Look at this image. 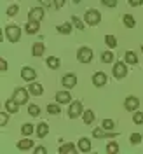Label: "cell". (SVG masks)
<instances>
[{"instance_id":"cell-38","label":"cell","mask_w":143,"mask_h":154,"mask_svg":"<svg viewBox=\"0 0 143 154\" xmlns=\"http://www.w3.org/2000/svg\"><path fill=\"white\" fill-rule=\"evenodd\" d=\"M101 4H103V5H106V7H110V9L117 7V0H101Z\"/></svg>"},{"instance_id":"cell-33","label":"cell","mask_w":143,"mask_h":154,"mask_svg":"<svg viewBox=\"0 0 143 154\" xmlns=\"http://www.w3.org/2000/svg\"><path fill=\"white\" fill-rule=\"evenodd\" d=\"M72 21H73V26L79 30H84V21L80 18H77V16H72Z\"/></svg>"},{"instance_id":"cell-27","label":"cell","mask_w":143,"mask_h":154,"mask_svg":"<svg viewBox=\"0 0 143 154\" xmlns=\"http://www.w3.org/2000/svg\"><path fill=\"white\" fill-rule=\"evenodd\" d=\"M124 25L127 28H134L136 26V21H134V18L131 14H124Z\"/></svg>"},{"instance_id":"cell-46","label":"cell","mask_w":143,"mask_h":154,"mask_svg":"<svg viewBox=\"0 0 143 154\" xmlns=\"http://www.w3.org/2000/svg\"><path fill=\"white\" fill-rule=\"evenodd\" d=\"M142 51H143V48H142Z\"/></svg>"},{"instance_id":"cell-1","label":"cell","mask_w":143,"mask_h":154,"mask_svg":"<svg viewBox=\"0 0 143 154\" xmlns=\"http://www.w3.org/2000/svg\"><path fill=\"white\" fill-rule=\"evenodd\" d=\"M84 21H86V25H89V26H96V25L101 21V14L96 9H89V11H86V14H84Z\"/></svg>"},{"instance_id":"cell-20","label":"cell","mask_w":143,"mask_h":154,"mask_svg":"<svg viewBox=\"0 0 143 154\" xmlns=\"http://www.w3.org/2000/svg\"><path fill=\"white\" fill-rule=\"evenodd\" d=\"M47 133H49V126L46 125V123H40V125L37 126V137L38 138H44Z\"/></svg>"},{"instance_id":"cell-25","label":"cell","mask_w":143,"mask_h":154,"mask_svg":"<svg viewBox=\"0 0 143 154\" xmlns=\"http://www.w3.org/2000/svg\"><path fill=\"white\" fill-rule=\"evenodd\" d=\"M59 105H61V103H58V102H56V103H49V105H47V112H49V114H54V116L59 114V112H61V107H59Z\"/></svg>"},{"instance_id":"cell-4","label":"cell","mask_w":143,"mask_h":154,"mask_svg":"<svg viewBox=\"0 0 143 154\" xmlns=\"http://www.w3.org/2000/svg\"><path fill=\"white\" fill-rule=\"evenodd\" d=\"M93 49L87 48V46H84V48L79 49V53H77V58H79V61L80 63H91L93 61Z\"/></svg>"},{"instance_id":"cell-31","label":"cell","mask_w":143,"mask_h":154,"mask_svg":"<svg viewBox=\"0 0 143 154\" xmlns=\"http://www.w3.org/2000/svg\"><path fill=\"white\" fill-rule=\"evenodd\" d=\"M105 135H106V130L103 126H101V128H96L94 131H93V137H94V138H103Z\"/></svg>"},{"instance_id":"cell-30","label":"cell","mask_w":143,"mask_h":154,"mask_svg":"<svg viewBox=\"0 0 143 154\" xmlns=\"http://www.w3.org/2000/svg\"><path fill=\"white\" fill-rule=\"evenodd\" d=\"M28 114L33 116V117H38V116H40V107L38 105H28Z\"/></svg>"},{"instance_id":"cell-21","label":"cell","mask_w":143,"mask_h":154,"mask_svg":"<svg viewBox=\"0 0 143 154\" xmlns=\"http://www.w3.org/2000/svg\"><path fill=\"white\" fill-rule=\"evenodd\" d=\"M46 63H47V67H49V68H52V70H58V68H59V58H56V56H49Z\"/></svg>"},{"instance_id":"cell-23","label":"cell","mask_w":143,"mask_h":154,"mask_svg":"<svg viewBox=\"0 0 143 154\" xmlns=\"http://www.w3.org/2000/svg\"><path fill=\"white\" fill-rule=\"evenodd\" d=\"M58 32L63 33V35H70V33H72V25H70V23H63V25L58 26Z\"/></svg>"},{"instance_id":"cell-40","label":"cell","mask_w":143,"mask_h":154,"mask_svg":"<svg viewBox=\"0 0 143 154\" xmlns=\"http://www.w3.org/2000/svg\"><path fill=\"white\" fill-rule=\"evenodd\" d=\"M65 4H67V0H52V5H54L56 9H61Z\"/></svg>"},{"instance_id":"cell-32","label":"cell","mask_w":143,"mask_h":154,"mask_svg":"<svg viewBox=\"0 0 143 154\" xmlns=\"http://www.w3.org/2000/svg\"><path fill=\"white\" fill-rule=\"evenodd\" d=\"M106 152L108 154H117L119 152V145L115 144V142H110V144L106 145Z\"/></svg>"},{"instance_id":"cell-14","label":"cell","mask_w":143,"mask_h":154,"mask_svg":"<svg viewBox=\"0 0 143 154\" xmlns=\"http://www.w3.org/2000/svg\"><path fill=\"white\" fill-rule=\"evenodd\" d=\"M28 91H30V95H33V96H40L42 93H44V88H42V84H38V82H30Z\"/></svg>"},{"instance_id":"cell-45","label":"cell","mask_w":143,"mask_h":154,"mask_svg":"<svg viewBox=\"0 0 143 154\" xmlns=\"http://www.w3.org/2000/svg\"><path fill=\"white\" fill-rule=\"evenodd\" d=\"M73 2H75V4H79V2H80V0H73Z\"/></svg>"},{"instance_id":"cell-8","label":"cell","mask_w":143,"mask_h":154,"mask_svg":"<svg viewBox=\"0 0 143 154\" xmlns=\"http://www.w3.org/2000/svg\"><path fill=\"white\" fill-rule=\"evenodd\" d=\"M37 77V72L33 70L31 67H23L21 68V79L23 81H28V82H33Z\"/></svg>"},{"instance_id":"cell-5","label":"cell","mask_w":143,"mask_h":154,"mask_svg":"<svg viewBox=\"0 0 143 154\" xmlns=\"http://www.w3.org/2000/svg\"><path fill=\"white\" fill-rule=\"evenodd\" d=\"M28 96H30L28 89H25V88H16V89H14V95H12V98L18 102L19 105H23V103H26V102H28Z\"/></svg>"},{"instance_id":"cell-44","label":"cell","mask_w":143,"mask_h":154,"mask_svg":"<svg viewBox=\"0 0 143 154\" xmlns=\"http://www.w3.org/2000/svg\"><path fill=\"white\" fill-rule=\"evenodd\" d=\"M38 2H40L44 7H51V0H38Z\"/></svg>"},{"instance_id":"cell-11","label":"cell","mask_w":143,"mask_h":154,"mask_svg":"<svg viewBox=\"0 0 143 154\" xmlns=\"http://www.w3.org/2000/svg\"><path fill=\"white\" fill-rule=\"evenodd\" d=\"M44 18V9L42 7H33L28 12V21H40Z\"/></svg>"},{"instance_id":"cell-24","label":"cell","mask_w":143,"mask_h":154,"mask_svg":"<svg viewBox=\"0 0 143 154\" xmlns=\"http://www.w3.org/2000/svg\"><path fill=\"white\" fill-rule=\"evenodd\" d=\"M82 119H84L86 125H93V121H94V112H93V110H86V112L82 114Z\"/></svg>"},{"instance_id":"cell-35","label":"cell","mask_w":143,"mask_h":154,"mask_svg":"<svg viewBox=\"0 0 143 154\" xmlns=\"http://www.w3.org/2000/svg\"><path fill=\"white\" fill-rule=\"evenodd\" d=\"M129 142H131L133 145L140 144V142H142V135H140V133H133L131 137H129Z\"/></svg>"},{"instance_id":"cell-17","label":"cell","mask_w":143,"mask_h":154,"mask_svg":"<svg viewBox=\"0 0 143 154\" xmlns=\"http://www.w3.org/2000/svg\"><path fill=\"white\" fill-rule=\"evenodd\" d=\"M79 151L80 152H89L91 151V140L89 138H80L79 140Z\"/></svg>"},{"instance_id":"cell-41","label":"cell","mask_w":143,"mask_h":154,"mask_svg":"<svg viewBox=\"0 0 143 154\" xmlns=\"http://www.w3.org/2000/svg\"><path fill=\"white\" fill-rule=\"evenodd\" d=\"M129 5H131V7H138V5H143V0H129Z\"/></svg>"},{"instance_id":"cell-2","label":"cell","mask_w":143,"mask_h":154,"mask_svg":"<svg viewBox=\"0 0 143 154\" xmlns=\"http://www.w3.org/2000/svg\"><path fill=\"white\" fill-rule=\"evenodd\" d=\"M5 37L9 42H18L19 37H21V28L16 26V25H9L5 26Z\"/></svg>"},{"instance_id":"cell-10","label":"cell","mask_w":143,"mask_h":154,"mask_svg":"<svg viewBox=\"0 0 143 154\" xmlns=\"http://www.w3.org/2000/svg\"><path fill=\"white\" fill-rule=\"evenodd\" d=\"M106 74L105 72H96V74H93V84H94L96 88H101L106 84Z\"/></svg>"},{"instance_id":"cell-6","label":"cell","mask_w":143,"mask_h":154,"mask_svg":"<svg viewBox=\"0 0 143 154\" xmlns=\"http://www.w3.org/2000/svg\"><path fill=\"white\" fill-rule=\"evenodd\" d=\"M127 75V63H122V61H119V63H115L114 65V77L115 79H124Z\"/></svg>"},{"instance_id":"cell-19","label":"cell","mask_w":143,"mask_h":154,"mask_svg":"<svg viewBox=\"0 0 143 154\" xmlns=\"http://www.w3.org/2000/svg\"><path fill=\"white\" fill-rule=\"evenodd\" d=\"M31 147H33V142H31L30 138H25V140L18 142V149L19 151H30Z\"/></svg>"},{"instance_id":"cell-7","label":"cell","mask_w":143,"mask_h":154,"mask_svg":"<svg viewBox=\"0 0 143 154\" xmlns=\"http://www.w3.org/2000/svg\"><path fill=\"white\" fill-rule=\"evenodd\" d=\"M61 84H63V88H67V89H72V88L77 84V75L75 74H65L63 75V79H61Z\"/></svg>"},{"instance_id":"cell-3","label":"cell","mask_w":143,"mask_h":154,"mask_svg":"<svg viewBox=\"0 0 143 154\" xmlns=\"http://www.w3.org/2000/svg\"><path fill=\"white\" fill-rule=\"evenodd\" d=\"M80 114H84V107H82V102L80 100H75V102H70V109H68V117L75 119Z\"/></svg>"},{"instance_id":"cell-28","label":"cell","mask_w":143,"mask_h":154,"mask_svg":"<svg viewBox=\"0 0 143 154\" xmlns=\"http://www.w3.org/2000/svg\"><path fill=\"white\" fill-rule=\"evenodd\" d=\"M101 61H103V63H112V61H114V53H112V51H105V53L101 54Z\"/></svg>"},{"instance_id":"cell-22","label":"cell","mask_w":143,"mask_h":154,"mask_svg":"<svg viewBox=\"0 0 143 154\" xmlns=\"http://www.w3.org/2000/svg\"><path fill=\"white\" fill-rule=\"evenodd\" d=\"M126 63H129V65H136V63H138V56H136V53L127 51V53H126Z\"/></svg>"},{"instance_id":"cell-43","label":"cell","mask_w":143,"mask_h":154,"mask_svg":"<svg viewBox=\"0 0 143 154\" xmlns=\"http://www.w3.org/2000/svg\"><path fill=\"white\" fill-rule=\"evenodd\" d=\"M0 68H2V72L7 70V61H5V60H0Z\"/></svg>"},{"instance_id":"cell-34","label":"cell","mask_w":143,"mask_h":154,"mask_svg":"<svg viewBox=\"0 0 143 154\" xmlns=\"http://www.w3.org/2000/svg\"><path fill=\"white\" fill-rule=\"evenodd\" d=\"M103 128H105L106 131H112V130H114V126H115V123L114 121H112V119H103Z\"/></svg>"},{"instance_id":"cell-15","label":"cell","mask_w":143,"mask_h":154,"mask_svg":"<svg viewBox=\"0 0 143 154\" xmlns=\"http://www.w3.org/2000/svg\"><path fill=\"white\" fill-rule=\"evenodd\" d=\"M59 154H77V147L73 144H65L59 147Z\"/></svg>"},{"instance_id":"cell-13","label":"cell","mask_w":143,"mask_h":154,"mask_svg":"<svg viewBox=\"0 0 143 154\" xmlns=\"http://www.w3.org/2000/svg\"><path fill=\"white\" fill-rule=\"evenodd\" d=\"M5 110L9 112V114H16L19 110V103L14 100V98H9L7 102H5Z\"/></svg>"},{"instance_id":"cell-26","label":"cell","mask_w":143,"mask_h":154,"mask_svg":"<svg viewBox=\"0 0 143 154\" xmlns=\"http://www.w3.org/2000/svg\"><path fill=\"white\" fill-rule=\"evenodd\" d=\"M33 131H35V128H33V125H31V123H26V125L21 126V133L26 135V137H30Z\"/></svg>"},{"instance_id":"cell-16","label":"cell","mask_w":143,"mask_h":154,"mask_svg":"<svg viewBox=\"0 0 143 154\" xmlns=\"http://www.w3.org/2000/svg\"><path fill=\"white\" fill-rule=\"evenodd\" d=\"M38 28H40V23L38 21H28L26 26H25V32L26 33H37Z\"/></svg>"},{"instance_id":"cell-37","label":"cell","mask_w":143,"mask_h":154,"mask_svg":"<svg viewBox=\"0 0 143 154\" xmlns=\"http://www.w3.org/2000/svg\"><path fill=\"white\" fill-rule=\"evenodd\" d=\"M18 11H19L18 5H10V7H7V16H10V18H12V16H16V14H18Z\"/></svg>"},{"instance_id":"cell-9","label":"cell","mask_w":143,"mask_h":154,"mask_svg":"<svg viewBox=\"0 0 143 154\" xmlns=\"http://www.w3.org/2000/svg\"><path fill=\"white\" fill-rule=\"evenodd\" d=\"M124 107H126V110L134 112V110L140 107V100H138L136 96H127V98H126V102H124Z\"/></svg>"},{"instance_id":"cell-12","label":"cell","mask_w":143,"mask_h":154,"mask_svg":"<svg viewBox=\"0 0 143 154\" xmlns=\"http://www.w3.org/2000/svg\"><path fill=\"white\" fill-rule=\"evenodd\" d=\"M56 102L58 103H70V102H72L70 91H58L56 93Z\"/></svg>"},{"instance_id":"cell-29","label":"cell","mask_w":143,"mask_h":154,"mask_svg":"<svg viewBox=\"0 0 143 154\" xmlns=\"http://www.w3.org/2000/svg\"><path fill=\"white\" fill-rule=\"evenodd\" d=\"M105 42L110 49H114L115 46H117V38H115L114 35H105Z\"/></svg>"},{"instance_id":"cell-39","label":"cell","mask_w":143,"mask_h":154,"mask_svg":"<svg viewBox=\"0 0 143 154\" xmlns=\"http://www.w3.org/2000/svg\"><path fill=\"white\" fill-rule=\"evenodd\" d=\"M7 121H9V116H7V112H2V114H0V125L5 126V125H7Z\"/></svg>"},{"instance_id":"cell-18","label":"cell","mask_w":143,"mask_h":154,"mask_svg":"<svg viewBox=\"0 0 143 154\" xmlns=\"http://www.w3.org/2000/svg\"><path fill=\"white\" fill-rule=\"evenodd\" d=\"M44 51H46V46H44L42 42H35L33 48H31V54H33V56H42Z\"/></svg>"},{"instance_id":"cell-42","label":"cell","mask_w":143,"mask_h":154,"mask_svg":"<svg viewBox=\"0 0 143 154\" xmlns=\"http://www.w3.org/2000/svg\"><path fill=\"white\" fill-rule=\"evenodd\" d=\"M33 152H35V154H46L47 151H46V147H37V149H35Z\"/></svg>"},{"instance_id":"cell-36","label":"cell","mask_w":143,"mask_h":154,"mask_svg":"<svg viewBox=\"0 0 143 154\" xmlns=\"http://www.w3.org/2000/svg\"><path fill=\"white\" fill-rule=\"evenodd\" d=\"M133 121L136 123V125H143V112H134Z\"/></svg>"}]
</instances>
